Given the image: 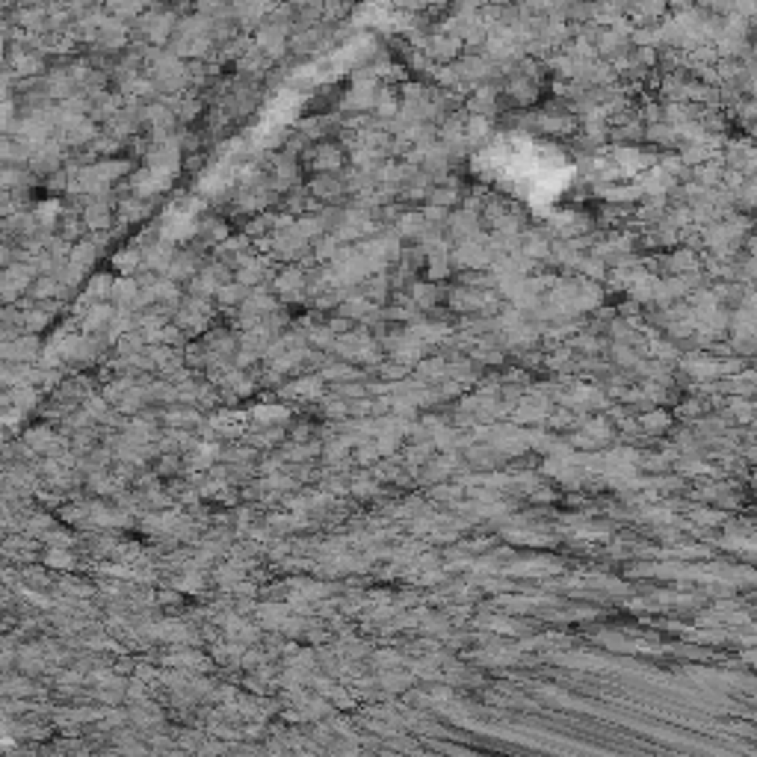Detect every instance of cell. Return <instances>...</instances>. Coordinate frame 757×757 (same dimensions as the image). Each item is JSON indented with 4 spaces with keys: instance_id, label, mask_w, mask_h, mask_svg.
<instances>
[{
    "instance_id": "cell-15",
    "label": "cell",
    "mask_w": 757,
    "mask_h": 757,
    "mask_svg": "<svg viewBox=\"0 0 757 757\" xmlns=\"http://www.w3.org/2000/svg\"><path fill=\"white\" fill-rule=\"evenodd\" d=\"M645 140H651L654 145H675L677 142V130L666 121H657V125L645 128Z\"/></svg>"
},
{
    "instance_id": "cell-12",
    "label": "cell",
    "mask_w": 757,
    "mask_h": 757,
    "mask_svg": "<svg viewBox=\"0 0 757 757\" xmlns=\"http://www.w3.org/2000/svg\"><path fill=\"white\" fill-rule=\"evenodd\" d=\"M59 293H63V284H59L57 276H39V278L30 284V296H33L36 302L47 299V296H59Z\"/></svg>"
},
{
    "instance_id": "cell-7",
    "label": "cell",
    "mask_w": 757,
    "mask_h": 757,
    "mask_svg": "<svg viewBox=\"0 0 757 757\" xmlns=\"http://www.w3.org/2000/svg\"><path fill=\"white\" fill-rule=\"evenodd\" d=\"M140 281H133V278H119L116 284H113V296H110V299H113L119 308H128L130 311V305L136 302V296H140Z\"/></svg>"
},
{
    "instance_id": "cell-4",
    "label": "cell",
    "mask_w": 757,
    "mask_h": 757,
    "mask_svg": "<svg viewBox=\"0 0 757 757\" xmlns=\"http://www.w3.org/2000/svg\"><path fill=\"white\" fill-rule=\"evenodd\" d=\"M33 355H42L39 340H36L33 334H27V338H18V340H12V343H3L6 364H12V361H30Z\"/></svg>"
},
{
    "instance_id": "cell-5",
    "label": "cell",
    "mask_w": 757,
    "mask_h": 757,
    "mask_svg": "<svg viewBox=\"0 0 757 757\" xmlns=\"http://www.w3.org/2000/svg\"><path fill=\"white\" fill-rule=\"evenodd\" d=\"M83 225L92 228V231H104V228L113 225V216H110L107 202H95V198H89L86 207H83Z\"/></svg>"
},
{
    "instance_id": "cell-2",
    "label": "cell",
    "mask_w": 757,
    "mask_h": 757,
    "mask_svg": "<svg viewBox=\"0 0 757 757\" xmlns=\"http://www.w3.org/2000/svg\"><path fill=\"white\" fill-rule=\"evenodd\" d=\"M116 308L113 305H107V302H101V305H92L89 311H86V317H83V331H86V338H89V334H95V331H101V329H110V322L116 320Z\"/></svg>"
},
{
    "instance_id": "cell-3",
    "label": "cell",
    "mask_w": 757,
    "mask_h": 757,
    "mask_svg": "<svg viewBox=\"0 0 757 757\" xmlns=\"http://www.w3.org/2000/svg\"><path fill=\"white\" fill-rule=\"evenodd\" d=\"M462 45H465V42L458 39V36H432L426 57L438 59V63H450V59H456V57H458V51H462Z\"/></svg>"
},
{
    "instance_id": "cell-11",
    "label": "cell",
    "mask_w": 757,
    "mask_h": 757,
    "mask_svg": "<svg viewBox=\"0 0 757 757\" xmlns=\"http://www.w3.org/2000/svg\"><path fill=\"white\" fill-rule=\"evenodd\" d=\"M343 190H346V183L338 181V178H329V175H320V178H314V183H311V193H314L317 198H322V202H331V198H338Z\"/></svg>"
},
{
    "instance_id": "cell-18",
    "label": "cell",
    "mask_w": 757,
    "mask_h": 757,
    "mask_svg": "<svg viewBox=\"0 0 757 757\" xmlns=\"http://www.w3.org/2000/svg\"><path fill=\"white\" fill-rule=\"evenodd\" d=\"M456 202H458V190H456V183H447V187L432 190V195H429V204L444 207V210H450V204H456Z\"/></svg>"
},
{
    "instance_id": "cell-13",
    "label": "cell",
    "mask_w": 757,
    "mask_h": 757,
    "mask_svg": "<svg viewBox=\"0 0 757 757\" xmlns=\"http://www.w3.org/2000/svg\"><path fill=\"white\" fill-rule=\"evenodd\" d=\"M577 272H580V276L586 278V281H601V278H606V260H601L598 255L580 257Z\"/></svg>"
},
{
    "instance_id": "cell-19",
    "label": "cell",
    "mask_w": 757,
    "mask_h": 757,
    "mask_svg": "<svg viewBox=\"0 0 757 757\" xmlns=\"http://www.w3.org/2000/svg\"><path fill=\"white\" fill-rule=\"evenodd\" d=\"M308 343H314L317 350H331L338 343V338H334V331L329 326H317L314 331H308Z\"/></svg>"
},
{
    "instance_id": "cell-10",
    "label": "cell",
    "mask_w": 757,
    "mask_h": 757,
    "mask_svg": "<svg viewBox=\"0 0 757 757\" xmlns=\"http://www.w3.org/2000/svg\"><path fill=\"white\" fill-rule=\"evenodd\" d=\"M610 136L618 142V145H627V142H639L642 136H645V128H642V121L639 119H627L622 121V125H615L610 130Z\"/></svg>"
},
{
    "instance_id": "cell-8",
    "label": "cell",
    "mask_w": 757,
    "mask_h": 757,
    "mask_svg": "<svg viewBox=\"0 0 757 757\" xmlns=\"http://www.w3.org/2000/svg\"><path fill=\"white\" fill-rule=\"evenodd\" d=\"M438 287L432 281H414L412 284V305L414 308H435V302H438Z\"/></svg>"
},
{
    "instance_id": "cell-23",
    "label": "cell",
    "mask_w": 757,
    "mask_h": 757,
    "mask_svg": "<svg viewBox=\"0 0 757 757\" xmlns=\"http://www.w3.org/2000/svg\"><path fill=\"white\" fill-rule=\"evenodd\" d=\"M334 249H338V237H320V243H317V257L326 260V257L334 255Z\"/></svg>"
},
{
    "instance_id": "cell-17",
    "label": "cell",
    "mask_w": 757,
    "mask_h": 757,
    "mask_svg": "<svg viewBox=\"0 0 757 757\" xmlns=\"http://www.w3.org/2000/svg\"><path fill=\"white\" fill-rule=\"evenodd\" d=\"M216 299L225 302V305H237V302L249 299V293H246V287H243L240 281H231V284H222L219 293H216Z\"/></svg>"
},
{
    "instance_id": "cell-24",
    "label": "cell",
    "mask_w": 757,
    "mask_h": 757,
    "mask_svg": "<svg viewBox=\"0 0 757 757\" xmlns=\"http://www.w3.org/2000/svg\"><path fill=\"white\" fill-rule=\"evenodd\" d=\"M645 424H651L648 429H666V424H668V414H663V412L645 414Z\"/></svg>"
},
{
    "instance_id": "cell-21",
    "label": "cell",
    "mask_w": 757,
    "mask_h": 757,
    "mask_svg": "<svg viewBox=\"0 0 757 757\" xmlns=\"http://www.w3.org/2000/svg\"><path fill=\"white\" fill-rule=\"evenodd\" d=\"M113 284L116 281H110L107 276H98L89 281V296L92 299H107V296H113Z\"/></svg>"
},
{
    "instance_id": "cell-9",
    "label": "cell",
    "mask_w": 757,
    "mask_h": 757,
    "mask_svg": "<svg viewBox=\"0 0 757 757\" xmlns=\"http://www.w3.org/2000/svg\"><path fill=\"white\" fill-rule=\"evenodd\" d=\"M491 130H494V125H491V119H486V116H467L465 119V142H470V145L482 142Z\"/></svg>"
},
{
    "instance_id": "cell-22",
    "label": "cell",
    "mask_w": 757,
    "mask_h": 757,
    "mask_svg": "<svg viewBox=\"0 0 757 757\" xmlns=\"http://www.w3.org/2000/svg\"><path fill=\"white\" fill-rule=\"evenodd\" d=\"M57 210H59L57 202H51V204H39L33 216H36V222H39V225H47V228H51L54 222H57Z\"/></svg>"
},
{
    "instance_id": "cell-20",
    "label": "cell",
    "mask_w": 757,
    "mask_h": 757,
    "mask_svg": "<svg viewBox=\"0 0 757 757\" xmlns=\"http://www.w3.org/2000/svg\"><path fill=\"white\" fill-rule=\"evenodd\" d=\"M613 358H615L618 367H639V355L633 352V346H627V343H615L613 346Z\"/></svg>"
},
{
    "instance_id": "cell-6",
    "label": "cell",
    "mask_w": 757,
    "mask_h": 757,
    "mask_svg": "<svg viewBox=\"0 0 757 757\" xmlns=\"http://www.w3.org/2000/svg\"><path fill=\"white\" fill-rule=\"evenodd\" d=\"M494 110H497V92L491 89V86H479L477 95L470 98V116H491Z\"/></svg>"
},
{
    "instance_id": "cell-25",
    "label": "cell",
    "mask_w": 757,
    "mask_h": 757,
    "mask_svg": "<svg viewBox=\"0 0 757 757\" xmlns=\"http://www.w3.org/2000/svg\"><path fill=\"white\" fill-rule=\"evenodd\" d=\"M382 376H388V379H403L405 376V367L403 364H382Z\"/></svg>"
},
{
    "instance_id": "cell-14",
    "label": "cell",
    "mask_w": 757,
    "mask_h": 757,
    "mask_svg": "<svg viewBox=\"0 0 757 757\" xmlns=\"http://www.w3.org/2000/svg\"><path fill=\"white\" fill-rule=\"evenodd\" d=\"M193 272H195V257H193L190 252H181V255H175V260H172L166 278H172V281H183V278H190Z\"/></svg>"
},
{
    "instance_id": "cell-1",
    "label": "cell",
    "mask_w": 757,
    "mask_h": 757,
    "mask_svg": "<svg viewBox=\"0 0 757 757\" xmlns=\"http://www.w3.org/2000/svg\"><path fill=\"white\" fill-rule=\"evenodd\" d=\"M536 92H539V86H536V80H532V77H527V74H520V71L509 74V80H506V95H512V101H518V104H530L532 98H536Z\"/></svg>"
},
{
    "instance_id": "cell-16",
    "label": "cell",
    "mask_w": 757,
    "mask_h": 757,
    "mask_svg": "<svg viewBox=\"0 0 757 757\" xmlns=\"http://www.w3.org/2000/svg\"><path fill=\"white\" fill-rule=\"evenodd\" d=\"M314 169L329 172V169H340V151L331 145H320L314 151Z\"/></svg>"
}]
</instances>
